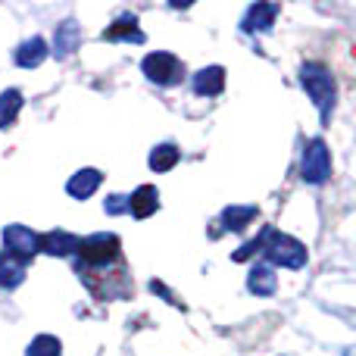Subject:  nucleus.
I'll return each instance as SVG.
<instances>
[{"instance_id":"2","label":"nucleus","mask_w":356,"mask_h":356,"mask_svg":"<svg viewBox=\"0 0 356 356\" xmlns=\"http://www.w3.org/2000/svg\"><path fill=\"white\" fill-rule=\"evenodd\" d=\"M300 81H303V88H307L309 100L316 104V110H319L322 122H328L332 106H334V94H338V88H334V75L328 72L322 63H307V66L300 69Z\"/></svg>"},{"instance_id":"8","label":"nucleus","mask_w":356,"mask_h":356,"mask_svg":"<svg viewBox=\"0 0 356 356\" xmlns=\"http://www.w3.org/2000/svg\"><path fill=\"white\" fill-rule=\"evenodd\" d=\"M278 10H282L278 3H253L250 10H247V16L241 19V29H244L247 35H259V31H269L272 25H275Z\"/></svg>"},{"instance_id":"3","label":"nucleus","mask_w":356,"mask_h":356,"mask_svg":"<svg viewBox=\"0 0 356 356\" xmlns=\"http://www.w3.org/2000/svg\"><path fill=\"white\" fill-rule=\"evenodd\" d=\"M79 269H110L119 259V238L116 234H88V238H79Z\"/></svg>"},{"instance_id":"15","label":"nucleus","mask_w":356,"mask_h":356,"mask_svg":"<svg viewBox=\"0 0 356 356\" xmlns=\"http://www.w3.org/2000/svg\"><path fill=\"white\" fill-rule=\"evenodd\" d=\"M100 38H104V41H135V44H144V31L138 29V19L129 16V13H125V16H119Z\"/></svg>"},{"instance_id":"10","label":"nucleus","mask_w":356,"mask_h":356,"mask_svg":"<svg viewBox=\"0 0 356 356\" xmlns=\"http://www.w3.org/2000/svg\"><path fill=\"white\" fill-rule=\"evenodd\" d=\"M247 291L257 297H272L278 291V275L269 263H257L247 275Z\"/></svg>"},{"instance_id":"13","label":"nucleus","mask_w":356,"mask_h":356,"mask_svg":"<svg viewBox=\"0 0 356 356\" xmlns=\"http://www.w3.org/2000/svg\"><path fill=\"white\" fill-rule=\"evenodd\" d=\"M194 91L200 97H216L225 91V69L222 66H207L200 72H194Z\"/></svg>"},{"instance_id":"20","label":"nucleus","mask_w":356,"mask_h":356,"mask_svg":"<svg viewBox=\"0 0 356 356\" xmlns=\"http://www.w3.org/2000/svg\"><path fill=\"white\" fill-rule=\"evenodd\" d=\"M60 350H63V344L54 338V334H38V338L29 344L25 356H60Z\"/></svg>"},{"instance_id":"6","label":"nucleus","mask_w":356,"mask_h":356,"mask_svg":"<svg viewBox=\"0 0 356 356\" xmlns=\"http://www.w3.org/2000/svg\"><path fill=\"white\" fill-rule=\"evenodd\" d=\"M3 253L29 263L38 253V234L29 225H6L3 228Z\"/></svg>"},{"instance_id":"18","label":"nucleus","mask_w":356,"mask_h":356,"mask_svg":"<svg viewBox=\"0 0 356 356\" xmlns=\"http://www.w3.org/2000/svg\"><path fill=\"white\" fill-rule=\"evenodd\" d=\"M178 160H181V150H178L175 144H160V147H154L147 163L154 172H169V169L178 166Z\"/></svg>"},{"instance_id":"12","label":"nucleus","mask_w":356,"mask_h":356,"mask_svg":"<svg viewBox=\"0 0 356 356\" xmlns=\"http://www.w3.org/2000/svg\"><path fill=\"white\" fill-rule=\"evenodd\" d=\"M100 184H104V175H100L97 169H79V172L66 181V191H69V197H75V200H88Z\"/></svg>"},{"instance_id":"19","label":"nucleus","mask_w":356,"mask_h":356,"mask_svg":"<svg viewBox=\"0 0 356 356\" xmlns=\"http://www.w3.org/2000/svg\"><path fill=\"white\" fill-rule=\"evenodd\" d=\"M253 219H257V207H228L222 213V222H225L228 232H244Z\"/></svg>"},{"instance_id":"5","label":"nucleus","mask_w":356,"mask_h":356,"mask_svg":"<svg viewBox=\"0 0 356 356\" xmlns=\"http://www.w3.org/2000/svg\"><path fill=\"white\" fill-rule=\"evenodd\" d=\"M141 69L150 81H156V85H175V81H181V75H184L181 60H178L175 54H166V50L147 54L141 63Z\"/></svg>"},{"instance_id":"4","label":"nucleus","mask_w":356,"mask_h":356,"mask_svg":"<svg viewBox=\"0 0 356 356\" xmlns=\"http://www.w3.org/2000/svg\"><path fill=\"white\" fill-rule=\"evenodd\" d=\"M300 178L307 184H322L332 178V150L322 138H313V141L303 147V160H300Z\"/></svg>"},{"instance_id":"16","label":"nucleus","mask_w":356,"mask_h":356,"mask_svg":"<svg viewBox=\"0 0 356 356\" xmlns=\"http://www.w3.org/2000/svg\"><path fill=\"white\" fill-rule=\"evenodd\" d=\"M25 266L22 259L10 257V253H0V291H13L25 282Z\"/></svg>"},{"instance_id":"9","label":"nucleus","mask_w":356,"mask_h":356,"mask_svg":"<svg viewBox=\"0 0 356 356\" xmlns=\"http://www.w3.org/2000/svg\"><path fill=\"white\" fill-rule=\"evenodd\" d=\"M79 44H81V29L72 22V19H66V22L56 25V31H54V56L56 60L72 56L75 50H79Z\"/></svg>"},{"instance_id":"1","label":"nucleus","mask_w":356,"mask_h":356,"mask_svg":"<svg viewBox=\"0 0 356 356\" xmlns=\"http://www.w3.org/2000/svg\"><path fill=\"white\" fill-rule=\"evenodd\" d=\"M259 253L266 257V263H269L272 269H275V266H282V269H303V266H307V247L297 238H291V234L275 232L272 225H266L263 250Z\"/></svg>"},{"instance_id":"17","label":"nucleus","mask_w":356,"mask_h":356,"mask_svg":"<svg viewBox=\"0 0 356 356\" xmlns=\"http://www.w3.org/2000/svg\"><path fill=\"white\" fill-rule=\"evenodd\" d=\"M22 91H16V88H10V91L0 94V129H10L13 122H16L19 110H22Z\"/></svg>"},{"instance_id":"11","label":"nucleus","mask_w":356,"mask_h":356,"mask_svg":"<svg viewBox=\"0 0 356 356\" xmlns=\"http://www.w3.org/2000/svg\"><path fill=\"white\" fill-rule=\"evenodd\" d=\"M156 207H160V191H156L154 184H141V188L129 197V213L135 216V219H147V216H154Z\"/></svg>"},{"instance_id":"7","label":"nucleus","mask_w":356,"mask_h":356,"mask_svg":"<svg viewBox=\"0 0 356 356\" xmlns=\"http://www.w3.org/2000/svg\"><path fill=\"white\" fill-rule=\"evenodd\" d=\"M79 250V234L54 228V232L38 234V253H47V257H72Z\"/></svg>"},{"instance_id":"14","label":"nucleus","mask_w":356,"mask_h":356,"mask_svg":"<svg viewBox=\"0 0 356 356\" xmlns=\"http://www.w3.org/2000/svg\"><path fill=\"white\" fill-rule=\"evenodd\" d=\"M47 41L44 38H29V41H22L19 44V50H16V66H22V69H38L44 60H47Z\"/></svg>"},{"instance_id":"21","label":"nucleus","mask_w":356,"mask_h":356,"mask_svg":"<svg viewBox=\"0 0 356 356\" xmlns=\"http://www.w3.org/2000/svg\"><path fill=\"white\" fill-rule=\"evenodd\" d=\"M104 209H106L110 216H122V213H129V197H122V194L106 197V200H104Z\"/></svg>"}]
</instances>
